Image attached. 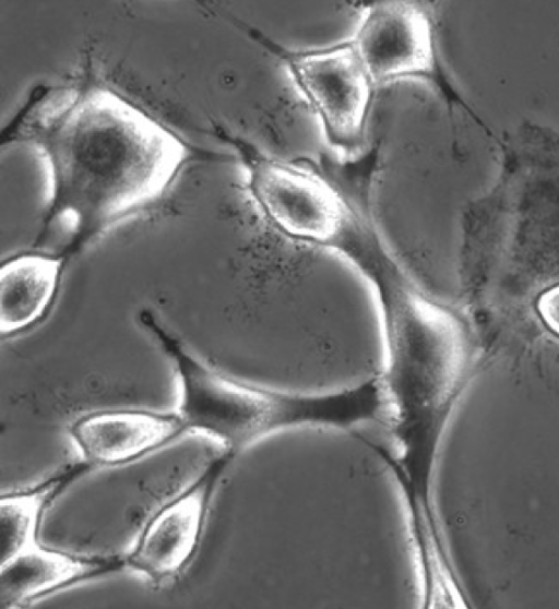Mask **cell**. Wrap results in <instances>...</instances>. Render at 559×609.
<instances>
[{"label":"cell","mask_w":559,"mask_h":609,"mask_svg":"<svg viewBox=\"0 0 559 609\" xmlns=\"http://www.w3.org/2000/svg\"><path fill=\"white\" fill-rule=\"evenodd\" d=\"M338 253L366 277L379 303L386 443L405 458L436 453L457 401L479 368L481 348L473 327L414 284L388 252L374 223L357 225Z\"/></svg>","instance_id":"7a4b0ae2"},{"label":"cell","mask_w":559,"mask_h":609,"mask_svg":"<svg viewBox=\"0 0 559 609\" xmlns=\"http://www.w3.org/2000/svg\"><path fill=\"white\" fill-rule=\"evenodd\" d=\"M188 432L178 414L141 407H112L80 415L68 434L83 462L118 467L136 462Z\"/></svg>","instance_id":"9c48e42d"},{"label":"cell","mask_w":559,"mask_h":609,"mask_svg":"<svg viewBox=\"0 0 559 609\" xmlns=\"http://www.w3.org/2000/svg\"><path fill=\"white\" fill-rule=\"evenodd\" d=\"M69 261L58 251L35 247L2 260L0 334L13 338L39 325L61 291Z\"/></svg>","instance_id":"8fae6325"},{"label":"cell","mask_w":559,"mask_h":609,"mask_svg":"<svg viewBox=\"0 0 559 609\" xmlns=\"http://www.w3.org/2000/svg\"><path fill=\"white\" fill-rule=\"evenodd\" d=\"M236 456L213 457L197 477L147 518L131 549L122 554L124 569L155 584L178 577L195 557L218 485Z\"/></svg>","instance_id":"ba28073f"},{"label":"cell","mask_w":559,"mask_h":609,"mask_svg":"<svg viewBox=\"0 0 559 609\" xmlns=\"http://www.w3.org/2000/svg\"><path fill=\"white\" fill-rule=\"evenodd\" d=\"M215 131L241 163L249 194L266 222L296 242L333 250L355 208L313 162L284 160L225 128Z\"/></svg>","instance_id":"5b68a950"},{"label":"cell","mask_w":559,"mask_h":609,"mask_svg":"<svg viewBox=\"0 0 559 609\" xmlns=\"http://www.w3.org/2000/svg\"><path fill=\"white\" fill-rule=\"evenodd\" d=\"M13 123L11 138L33 143L49 189L35 247L61 227L56 250L69 262L100 235L159 201L193 151L130 98L100 84L41 93Z\"/></svg>","instance_id":"6da1fadb"},{"label":"cell","mask_w":559,"mask_h":609,"mask_svg":"<svg viewBox=\"0 0 559 609\" xmlns=\"http://www.w3.org/2000/svg\"><path fill=\"white\" fill-rule=\"evenodd\" d=\"M234 23L283 65L328 144L346 154L360 152L377 87L350 41L292 48L243 21Z\"/></svg>","instance_id":"8992f818"},{"label":"cell","mask_w":559,"mask_h":609,"mask_svg":"<svg viewBox=\"0 0 559 609\" xmlns=\"http://www.w3.org/2000/svg\"><path fill=\"white\" fill-rule=\"evenodd\" d=\"M542 327L559 338V284L542 291L532 306Z\"/></svg>","instance_id":"4fadbf2b"},{"label":"cell","mask_w":559,"mask_h":609,"mask_svg":"<svg viewBox=\"0 0 559 609\" xmlns=\"http://www.w3.org/2000/svg\"><path fill=\"white\" fill-rule=\"evenodd\" d=\"M124 569L123 556L33 544L0 563V607H26L55 593Z\"/></svg>","instance_id":"30bf717a"},{"label":"cell","mask_w":559,"mask_h":609,"mask_svg":"<svg viewBox=\"0 0 559 609\" xmlns=\"http://www.w3.org/2000/svg\"><path fill=\"white\" fill-rule=\"evenodd\" d=\"M348 40L376 87L423 82L441 96L450 111L468 109L443 65L433 20L417 3H369Z\"/></svg>","instance_id":"52a82bcc"},{"label":"cell","mask_w":559,"mask_h":609,"mask_svg":"<svg viewBox=\"0 0 559 609\" xmlns=\"http://www.w3.org/2000/svg\"><path fill=\"white\" fill-rule=\"evenodd\" d=\"M136 322L170 362L187 431L204 433L235 456L276 432L294 428L347 430L377 423L383 403L370 378L340 391L300 394L271 391L236 379L209 363L151 308Z\"/></svg>","instance_id":"277c9868"},{"label":"cell","mask_w":559,"mask_h":609,"mask_svg":"<svg viewBox=\"0 0 559 609\" xmlns=\"http://www.w3.org/2000/svg\"><path fill=\"white\" fill-rule=\"evenodd\" d=\"M537 153L527 157V172L508 153L497 186L463 215L462 285L508 331L542 291L559 284V140Z\"/></svg>","instance_id":"3957f363"},{"label":"cell","mask_w":559,"mask_h":609,"mask_svg":"<svg viewBox=\"0 0 559 609\" xmlns=\"http://www.w3.org/2000/svg\"><path fill=\"white\" fill-rule=\"evenodd\" d=\"M91 466L78 461L62 465L52 474L0 499L1 562L39 541V530L53 502Z\"/></svg>","instance_id":"7c38bea8"}]
</instances>
